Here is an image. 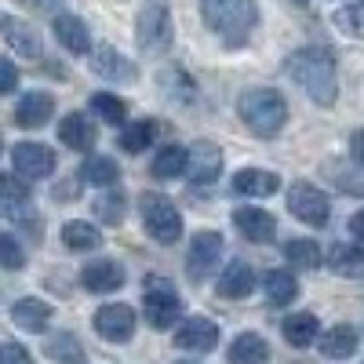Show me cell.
Here are the masks:
<instances>
[{"mask_svg": "<svg viewBox=\"0 0 364 364\" xmlns=\"http://www.w3.org/2000/svg\"><path fill=\"white\" fill-rule=\"evenodd\" d=\"M288 77L306 91V95L321 106H331L339 95V80H336V55L328 48H299L288 55L284 63Z\"/></svg>", "mask_w": 364, "mask_h": 364, "instance_id": "cell-1", "label": "cell"}, {"mask_svg": "<svg viewBox=\"0 0 364 364\" xmlns=\"http://www.w3.org/2000/svg\"><path fill=\"white\" fill-rule=\"evenodd\" d=\"M200 15H204L208 29H211V33H215L226 48L248 44L252 29H255V22H259L255 0H200Z\"/></svg>", "mask_w": 364, "mask_h": 364, "instance_id": "cell-2", "label": "cell"}, {"mask_svg": "<svg viewBox=\"0 0 364 364\" xmlns=\"http://www.w3.org/2000/svg\"><path fill=\"white\" fill-rule=\"evenodd\" d=\"M237 113L255 135L273 139L288 120V102L281 99V91H273V87H252L237 99Z\"/></svg>", "mask_w": 364, "mask_h": 364, "instance_id": "cell-3", "label": "cell"}, {"mask_svg": "<svg viewBox=\"0 0 364 364\" xmlns=\"http://www.w3.org/2000/svg\"><path fill=\"white\" fill-rule=\"evenodd\" d=\"M139 211H142V223H146L149 237L161 240V245H175V240L182 237V215H178V208L168 197L142 193L139 197Z\"/></svg>", "mask_w": 364, "mask_h": 364, "instance_id": "cell-4", "label": "cell"}, {"mask_svg": "<svg viewBox=\"0 0 364 364\" xmlns=\"http://www.w3.org/2000/svg\"><path fill=\"white\" fill-rule=\"evenodd\" d=\"M135 41L146 55H161L171 44V15L161 0H146L135 18Z\"/></svg>", "mask_w": 364, "mask_h": 364, "instance_id": "cell-5", "label": "cell"}, {"mask_svg": "<svg viewBox=\"0 0 364 364\" xmlns=\"http://www.w3.org/2000/svg\"><path fill=\"white\" fill-rule=\"evenodd\" d=\"M146 295H142V306H146V321L154 328H171L178 321V291L171 281L164 277H146Z\"/></svg>", "mask_w": 364, "mask_h": 364, "instance_id": "cell-6", "label": "cell"}, {"mask_svg": "<svg viewBox=\"0 0 364 364\" xmlns=\"http://www.w3.org/2000/svg\"><path fill=\"white\" fill-rule=\"evenodd\" d=\"M288 208H291V215L299 223H306V226H324L328 215H331L328 193L310 186V182H295V186L288 190Z\"/></svg>", "mask_w": 364, "mask_h": 364, "instance_id": "cell-7", "label": "cell"}, {"mask_svg": "<svg viewBox=\"0 0 364 364\" xmlns=\"http://www.w3.org/2000/svg\"><path fill=\"white\" fill-rule=\"evenodd\" d=\"M223 259V233L215 230H200L193 233V245H190V255H186V269L193 281H204L211 269H215V262Z\"/></svg>", "mask_w": 364, "mask_h": 364, "instance_id": "cell-8", "label": "cell"}, {"mask_svg": "<svg viewBox=\"0 0 364 364\" xmlns=\"http://www.w3.org/2000/svg\"><path fill=\"white\" fill-rule=\"evenodd\" d=\"M0 37L8 41V48H11L18 58H41V55H44L41 33H37L29 22L15 18V15H0Z\"/></svg>", "mask_w": 364, "mask_h": 364, "instance_id": "cell-9", "label": "cell"}, {"mask_svg": "<svg viewBox=\"0 0 364 364\" xmlns=\"http://www.w3.org/2000/svg\"><path fill=\"white\" fill-rule=\"evenodd\" d=\"M95 331L106 343H128L135 331V310L124 306V302H109L95 314Z\"/></svg>", "mask_w": 364, "mask_h": 364, "instance_id": "cell-10", "label": "cell"}, {"mask_svg": "<svg viewBox=\"0 0 364 364\" xmlns=\"http://www.w3.org/2000/svg\"><path fill=\"white\" fill-rule=\"evenodd\" d=\"M11 161L22 178H48L55 171V154L44 142H18L11 149Z\"/></svg>", "mask_w": 364, "mask_h": 364, "instance_id": "cell-11", "label": "cell"}, {"mask_svg": "<svg viewBox=\"0 0 364 364\" xmlns=\"http://www.w3.org/2000/svg\"><path fill=\"white\" fill-rule=\"evenodd\" d=\"M186 171L193 182H200V186H208V182H215L219 171H223V149L215 142H193V149H186Z\"/></svg>", "mask_w": 364, "mask_h": 364, "instance_id": "cell-12", "label": "cell"}, {"mask_svg": "<svg viewBox=\"0 0 364 364\" xmlns=\"http://www.w3.org/2000/svg\"><path fill=\"white\" fill-rule=\"evenodd\" d=\"M175 346L178 350H193V353H208L219 346V328L211 324L208 317H190L175 331Z\"/></svg>", "mask_w": 364, "mask_h": 364, "instance_id": "cell-13", "label": "cell"}, {"mask_svg": "<svg viewBox=\"0 0 364 364\" xmlns=\"http://www.w3.org/2000/svg\"><path fill=\"white\" fill-rule=\"evenodd\" d=\"M233 223L248 240H255V245H269L273 233H277V223H273V215L262 211V208H237Z\"/></svg>", "mask_w": 364, "mask_h": 364, "instance_id": "cell-14", "label": "cell"}, {"mask_svg": "<svg viewBox=\"0 0 364 364\" xmlns=\"http://www.w3.org/2000/svg\"><path fill=\"white\" fill-rule=\"evenodd\" d=\"M80 284L87 291H117L120 284H124V269H120V262H113V259L87 262L80 269Z\"/></svg>", "mask_w": 364, "mask_h": 364, "instance_id": "cell-15", "label": "cell"}, {"mask_svg": "<svg viewBox=\"0 0 364 364\" xmlns=\"http://www.w3.org/2000/svg\"><path fill=\"white\" fill-rule=\"evenodd\" d=\"M51 113H55V99L48 91H29V95L15 106V124L18 128H44Z\"/></svg>", "mask_w": 364, "mask_h": 364, "instance_id": "cell-16", "label": "cell"}, {"mask_svg": "<svg viewBox=\"0 0 364 364\" xmlns=\"http://www.w3.org/2000/svg\"><path fill=\"white\" fill-rule=\"evenodd\" d=\"M55 37L70 55H87L91 51V33L77 15H55Z\"/></svg>", "mask_w": 364, "mask_h": 364, "instance_id": "cell-17", "label": "cell"}, {"mask_svg": "<svg viewBox=\"0 0 364 364\" xmlns=\"http://www.w3.org/2000/svg\"><path fill=\"white\" fill-rule=\"evenodd\" d=\"M58 139L70 149H77V154H87V149L95 146V124H91L84 113H70V117H63V124H58Z\"/></svg>", "mask_w": 364, "mask_h": 364, "instance_id": "cell-18", "label": "cell"}, {"mask_svg": "<svg viewBox=\"0 0 364 364\" xmlns=\"http://www.w3.org/2000/svg\"><path fill=\"white\" fill-rule=\"evenodd\" d=\"M91 70H95L99 77H106V80H132L135 77V66H132V58H124L117 48H109V44H102L99 51H95V58H91Z\"/></svg>", "mask_w": 364, "mask_h": 364, "instance_id": "cell-19", "label": "cell"}, {"mask_svg": "<svg viewBox=\"0 0 364 364\" xmlns=\"http://www.w3.org/2000/svg\"><path fill=\"white\" fill-rule=\"evenodd\" d=\"M11 321L22 328V331H33V336H41V331H48V321H51V306L41 299H22L11 306Z\"/></svg>", "mask_w": 364, "mask_h": 364, "instance_id": "cell-20", "label": "cell"}, {"mask_svg": "<svg viewBox=\"0 0 364 364\" xmlns=\"http://www.w3.org/2000/svg\"><path fill=\"white\" fill-rule=\"evenodd\" d=\"M277 186H281V178L262 168H245L233 175V190L245 197H269V193H277Z\"/></svg>", "mask_w": 364, "mask_h": 364, "instance_id": "cell-21", "label": "cell"}, {"mask_svg": "<svg viewBox=\"0 0 364 364\" xmlns=\"http://www.w3.org/2000/svg\"><path fill=\"white\" fill-rule=\"evenodd\" d=\"M230 364H266L269 360V343L255 331H245V336H237L230 343Z\"/></svg>", "mask_w": 364, "mask_h": 364, "instance_id": "cell-22", "label": "cell"}, {"mask_svg": "<svg viewBox=\"0 0 364 364\" xmlns=\"http://www.w3.org/2000/svg\"><path fill=\"white\" fill-rule=\"evenodd\" d=\"M252 288H255V273H252L248 262H230V266L223 269L219 295H226V299H245V295H252Z\"/></svg>", "mask_w": 364, "mask_h": 364, "instance_id": "cell-23", "label": "cell"}, {"mask_svg": "<svg viewBox=\"0 0 364 364\" xmlns=\"http://www.w3.org/2000/svg\"><path fill=\"white\" fill-rule=\"evenodd\" d=\"M353 350H357V328H350V324H336L331 331L321 336V353L331 357V360L353 357Z\"/></svg>", "mask_w": 364, "mask_h": 364, "instance_id": "cell-24", "label": "cell"}, {"mask_svg": "<svg viewBox=\"0 0 364 364\" xmlns=\"http://www.w3.org/2000/svg\"><path fill=\"white\" fill-rule=\"evenodd\" d=\"M328 266H331V273H339V277H364V248L336 245L328 255Z\"/></svg>", "mask_w": 364, "mask_h": 364, "instance_id": "cell-25", "label": "cell"}, {"mask_svg": "<svg viewBox=\"0 0 364 364\" xmlns=\"http://www.w3.org/2000/svg\"><path fill=\"white\" fill-rule=\"evenodd\" d=\"M63 245L70 248V252H95L99 245H102V233L91 226V223H66L63 226Z\"/></svg>", "mask_w": 364, "mask_h": 364, "instance_id": "cell-26", "label": "cell"}, {"mask_svg": "<svg viewBox=\"0 0 364 364\" xmlns=\"http://www.w3.org/2000/svg\"><path fill=\"white\" fill-rule=\"evenodd\" d=\"M295 295H299L295 273H288V269L266 273V299L273 302V306H288V302H295Z\"/></svg>", "mask_w": 364, "mask_h": 364, "instance_id": "cell-27", "label": "cell"}, {"mask_svg": "<svg viewBox=\"0 0 364 364\" xmlns=\"http://www.w3.org/2000/svg\"><path fill=\"white\" fill-rule=\"evenodd\" d=\"M149 171H154V178H178V175H186V149H182V146H164L161 154L154 157V164H149Z\"/></svg>", "mask_w": 364, "mask_h": 364, "instance_id": "cell-28", "label": "cell"}, {"mask_svg": "<svg viewBox=\"0 0 364 364\" xmlns=\"http://www.w3.org/2000/svg\"><path fill=\"white\" fill-rule=\"evenodd\" d=\"M48 357L58 360V364H84V346L77 336L70 331H58V336L48 339Z\"/></svg>", "mask_w": 364, "mask_h": 364, "instance_id": "cell-29", "label": "cell"}, {"mask_svg": "<svg viewBox=\"0 0 364 364\" xmlns=\"http://www.w3.org/2000/svg\"><path fill=\"white\" fill-rule=\"evenodd\" d=\"M154 139H157V124L154 120H139V124H128L124 132H120L117 146L128 149V154H142L146 146H154Z\"/></svg>", "mask_w": 364, "mask_h": 364, "instance_id": "cell-30", "label": "cell"}, {"mask_svg": "<svg viewBox=\"0 0 364 364\" xmlns=\"http://www.w3.org/2000/svg\"><path fill=\"white\" fill-rule=\"evenodd\" d=\"M80 175H84V182H91V186H113V182L120 178V168H117V161L113 157H87L84 161V168H80Z\"/></svg>", "mask_w": 364, "mask_h": 364, "instance_id": "cell-31", "label": "cell"}, {"mask_svg": "<svg viewBox=\"0 0 364 364\" xmlns=\"http://www.w3.org/2000/svg\"><path fill=\"white\" fill-rule=\"evenodd\" d=\"M157 84H161L164 95H171L175 102H190V99L197 95V84L182 73V70H164V73H157Z\"/></svg>", "mask_w": 364, "mask_h": 364, "instance_id": "cell-32", "label": "cell"}, {"mask_svg": "<svg viewBox=\"0 0 364 364\" xmlns=\"http://www.w3.org/2000/svg\"><path fill=\"white\" fill-rule=\"evenodd\" d=\"M284 339L291 346H310L317 339V317L314 314H295L284 321Z\"/></svg>", "mask_w": 364, "mask_h": 364, "instance_id": "cell-33", "label": "cell"}, {"mask_svg": "<svg viewBox=\"0 0 364 364\" xmlns=\"http://www.w3.org/2000/svg\"><path fill=\"white\" fill-rule=\"evenodd\" d=\"M331 22H336L346 37H357L364 41V0H353V4H343L336 15H331Z\"/></svg>", "mask_w": 364, "mask_h": 364, "instance_id": "cell-34", "label": "cell"}, {"mask_svg": "<svg viewBox=\"0 0 364 364\" xmlns=\"http://www.w3.org/2000/svg\"><path fill=\"white\" fill-rule=\"evenodd\" d=\"M0 204L8 211H22L29 204V186L18 175H0Z\"/></svg>", "mask_w": 364, "mask_h": 364, "instance_id": "cell-35", "label": "cell"}, {"mask_svg": "<svg viewBox=\"0 0 364 364\" xmlns=\"http://www.w3.org/2000/svg\"><path fill=\"white\" fill-rule=\"evenodd\" d=\"M284 255H288V262H295L302 269H317L321 266V248L314 245V240H288Z\"/></svg>", "mask_w": 364, "mask_h": 364, "instance_id": "cell-36", "label": "cell"}, {"mask_svg": "<svg viewBox=\"0 0 364 364\" xmlns=\"http://www.w3.org/2000/svg\"><path fill=\"white\" fill-rule=\"evenodd\" d=\"M91 109H95L106 124H124V117H128V109H124V102H120L117 95H106V91H99V95H91Z\"/></svg>", "mask_w": 364, "mask_h": 364, "instance_id": "cell-37", "label": "cell"}, {"mask_svg": "<svg viewBox=\"0 0 364 364\" xmlns=\"http://www.w3.org/2000/svg\"><path fill=\"white\" fill-rule=\"evenodd\" d=\"M95 215H99L106 226L124 223V215H128V200L120 197V193H106V197H99V200H95Z\"/></svg>", "mask_w": 364, "mask_h": 364, "instance_id": "cell-38", "label": "cell"}, {"mask_svg": "<svg viewBox=\"0 0 364 364\" xmlns=\"http://www.w3.org/2000/svg\"><path fill=\"white\" fill-rule=\"evenodd\" d=\"M26 252L18 248V240L11 233H0V269H22Z\"/></svg>", "mask_w": 364, "mask_h": 364, "instance_id": "cell-39", "label": "cell"}, {"mask_svg": "<svg viewBox=\"0 0 364 364\" xmlns=\"http://www.w3.org/2000/svg\"><path fill=\"white\" fill-rule=\"evenodd\" d=\"M0 364H33V357H29V350L18 346V343H4L0 346Z\"/></svg>", "mask_w": 364, "mask_h": 364, "instance_id": "cell-40", "label": "cell"}, {"mask_svg": "<svg viewBox=\"0 0 364 364\" xmlns=\"http://www.w3.org/2000/svg\"><path fill=\"white\" fill-rule=\"evenodd\" d=\"M15 87H18V66L11 58H0V95H8Z\"/></svg>", "mask_w": 364, "mask_h": 364, "instance_id": "cell-41", "label": "cell"}, {"mask_svg": "<svg viewBox=\"0 0 364 364\" xmlns=\"http://www.w3.org/2000/svg\"><path fill=\"white\" fill-rule=\"evenodd\" d=\"M350 149H353V161H357V168L364 171V132H357V135L350 139Z\"/></svg>", "mask_w": 364, "mask_h": 364, "instance_id": "cell-42", "label": "cell"}, {"mask_svg": "<svg viewBox=\"0 0 364 364\" xmlns=\"http://www.w3.org/2000/svg\"><path fill=\"white\" fill-rule=\"evenodd\" d=\"M350 233H353V237L360 240V245H364V208H360V211H357V215L350 219Z\"/></svg>", "mask_w": 364, "mask_h": 364, "instance_id": "cell-43", "label": "cell"}, {"mask_svg": "<svg viewBox=\"0 0 364 364\" xmlns=\"http://www.w3.org/2000/svg\"><path fill=\"white\" fill-rule=\"evenodd\" d=\"M22 4H26V8H33V11H51L58 0H22Z\"/></svg>", "mask_w": 364, "mask_h": 364, "instance_id": "cell-44", "label": "cell"}, {"mask_svg": "<svg viewBox=\"0 0 364 364\" xmlns=\"http://www.w3.org/2000/svg\"><path fill=\"white\" fill-rule=\"evenodd\" d=\"M182 364H193V360H182Z\"/></svg>", "mask_w": 364, "mask_h": 364, "instance_id": "cell-45", "label": "cell"}]
</instances>
